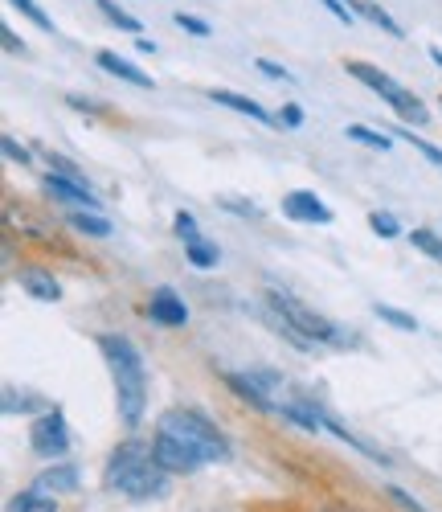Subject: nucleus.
Segmentation results:
<instances>
[{
  "label": "nucleus",
  "mask_w": 442,
  "mask_h": 512,
  "mask_svg": "<svg viewBox=\"0 0 442 512\" xmlns=\"http://www.w3.org/2000/svg\"><path fill=\"white\" fill-rule=\"evenodd\" d=\"M226 386L246 402V406H254L258 414H275V398L267 394V386L246 369V373H226Z\"/></svg>",
  "instance_id": "12"
},
{
  "label": "nucleus",
  "mask_w": 442,
  "mask_h": 512,
  "mask_svg": "<svg viewBox=\"0 0 442 512\" xmlns=\"http://www.w3.org/2000/svg\"><path fill=\"white\" fill-rule=\"evenodd\" d=\"M0 46H5V54H13V58H25L29 54V46H25V41L9 25H0Z\"/></svg>",
  "instance_id": "31"
},
{
  "label": "nucleus",
  "mask_w": 442,
  "mask_h": 512,
  "mask_svg": "<svg viewBox=\"0 0 442 512\" xmlns=\"http://www.w3.org/2000/svg\"><path fill=\"white\" fill-rule=\"evenodd\" d=\"M0 152H5V160H9V164H29V148H25V144H17L13 136L0 140Z\"/></svg>",
  "instance_id": "33"
},
{
  "label": "nucleus",
  "mask_w": 442,
  "mask_h": 512,
  "mask_svg": "<svg viewBox=\"0 0 442 512\" xmlns=\"http://www.w3.org/2000/svg\"><path fill=\"white\" fill-rule=\"evenodd\" d=\"M156 431L181 439V443L193 447L205 463H226V459L234 455V451H230V439L217 431V422L205 418V414L193 410V406H172V410H164L160 422H156Z\"/></svg>",
  "instance_id": "3"
},
{
  "label": "nucleus",
  "mask_w": 442,
  "mask_h": 512,
  "mask_svg": "<svg viewBox=\"0 0 442 512\" xmlns=\"http://www.w3.org/2000/svg\"><path fill=\"white\" fill-rule=\"evenodd\" d=\"M344 70H348V78H357L361 87H369V91H373L397 119H402V123H410V127H426V123H430L426 103H422L414 91H406L397 78H389L381 66L361 62V58H344Z\"/></svg>",
  "instance_id": "5"
},
{
  "label": "nucleus",
  "mask_w": 442,
  "mask_h": 512,
  "mask_svg": "<svg viewBox=\"0 0 442 512\" xmlns=\"http://www.w3.org/2000/svg\"><path fill=\"white\" fill-rule=\"evenodd\" d=\"M136 50H140V54H156V41H148V37H136Z\"/></svg>",
  "instance_id": "38"
},
{
  "label": "nucleus",
  "mask_w": 442,
  "mask_h": 512,
  "mask_svg": "<svg viewBox=\"0 0 442 512\" xmlns=\"http://www.w3.org/2000/svg\"><path fill=\"white\" fill-rule=\"evenodd\" d=\"M70 447H74V435H70V422L58 406H50L46 414H37L29 422V451L37 459H62Z\"/></svg>",
  "instance_id": "6"
},
{
  "label": "nucleus",
  "mask_w": 442,
  "mask_h": 512,
  "mask_svg": "<svg viewBox=\"0 0 442 512\" xmlns=\"http://www.w3.org/2000/svg\"><path fill=\"white\" fill-rule=\"evenodd\" d=\"M152 451H156L160 467H164V472H172V476H193V472H201V467H205V459L193 447H185L181 439H172L164 431L152 435Z\"/></svg>",
  "instance_id": "7"
},
{
  "label": "nucleus",
  "mask_w": 442,
  "mask_h": 512,
  "mask_svg": "<svg viewBox=\"0 0 442 512\" xmlns=\"http://www.w3.org/2000/svg\"><path fill=\"white\" fill-rule=\"evenodd\" d=\"M221 209L242 213V218H258V205H242V201H230V197H221Z\"/></svg>",
  "instance_id": "37"
},
{
  "label": "nucleus",
  "mask_w": 442,
  "mask_h": 512,
  "mask_svg": "<svg viewBox=\"0 0 442 512\" xmlns=\"http://www.w3.org/2000/svg\"><path fill=\"white\" fill-rule=\"evenodd\" d=\"M9 5H13V9L21 13V17H29V21L37 25V29H46V33H54V17H50L46 9H41V5H37V0H9Z\"/></svg>",
  "instance_id": "25"
},
{
  "label": "nucleus",
  "mask_w": 442,
  "mask_h": 512,
  "mask_svg": "<svg viewBox=\"0 0 442 512\" xmlns=\"http://www.w3.org/2000/svg\"><path fill=\"white\" fill-rule=\"evenodd\" d=\"M324 9H328L340 25H357V13H352V5H344V0H324Z\"/></svg>",
  "instance_id": "34"
},
{
  "label": "nucleus",
  "mask_w": 442,
  "mask_h": 512,
  "mask_svg": "<svg viewBox=\"0 0 442 512\" xmlns=\"http://www.w3.org/2000/svg\"><path fill=\"white\" fill-rule=\"evenodd\" d=\"M389 132H397V140H406V144H410L414 152H422V156H426V160H430V164L438 168V173H442V148H434L430 140L414 136V132H410V127H389Z\"/></svg>",
  "instance_id": "23"
},
{
  "label": "nucleus",
  "mask_w": 442,
  "mask_h": 512,
  "mask_svg": "<svg viewBox=\"0 0 442 512\" xmlns=\"http://www.w3.org/2000/svg\"><path fill=\"white\" fill-rule=\"evenodd\" d=\"M148 320L160 328H185L189 324V304L172 287H152L148 295Z\"/></svg>",
  "instance_id": "9"
},
{
  "label": "nucleus",
  "mask_w": 442,
  "mask_h": 512,
  "mask_svg": "<svg viewBox=\"0 0 442 512\" xmlns=\"http://www.w3.org/2000/svg\"><path fill=\"white\" fill-rule=\"evenodd\" d=\"M185 259L197 267V271H213L217 263H221V250H217V242H209V238H201V242H193V246H185Z\"/></svg>",
  "instance_id": "20"
},
{
  "label": "nucleus",
  "mask_w": 442,
  "mask_h": 512,
  "mask_svg": "<svg viewBox=\"0 0 442 512\" xmlns=\"http://www.w3.org/2000/svg\"><path fill=\"white\" fill-rule=\"evenodd\" d=\"M41 189H46V197L58 201V205H70V209H99V197L91 193V185H82V181H70V177L50 173L46 181H41Z\"/></svg>",
  "instance_id": "10"
},
{
  "label": "nucleus",
  "mask_w": 442,
  "mask_h": 512,
  "mask_svg": "<svg viewBox=\"0 0 442 512\" xmlns=\"http://www.w3.org/2000/svg\"><path fill=\"white\" fill-rule=\"evenodd\" d=\"M0 406H5V414H33V418L50 410L46 398H33V394H25L17 386H5V398H0Z\"/></svg>",
  "instance_id": "18"
},
{
  "label": "nucleus",
  "mask_w": 442,
  "mask_h": 512,
  "mask_svg": "<svg viewBox=\"0 0 442 512\" xmlns=\"http://www.w3.org/2000/svg\"><path fill=\"white\" fill-rule=\"evenodd\" d=\"M254 70H258V74H267V78H275V82H295L291 70L279 66V62H271V58H254Z\"/></svg>",
  "instance_id": "30"
},
{
  "label": "nucleus",
  "mask_w": 442,
  "mask_h": 512,
  "mask_svg": "<svg viewBox=\"0 0 442 512\" xmlns=\"http://www.w3.org/2000/svg\"><path fill=\"white\" fill-rule=\"evenodd\" d=\"M168 480L172 472H164L156 451L140 439H127L111 451L107 467H103V488L115 492V496H127V500H152V496H164L168 492Z\"/></svg>",
  "instance_id": "2"
},
{
  "label": "nucleus",
  "mask_w": 442,
  "mask_h": 512,
  "mask_svg": "<svg viewBox=\"0 0 442 512\" xmlns=\"http://www.w3.org/2000/svg\"><path fill=\"white\" fill-rule=\"evenodd\" d=\"M369 230H373L377 238H402V222H397L393 213H381V209L369 213Z\"/></svg>",
  "instance_id": "27"
},
{
  "label": "nucleus",
  "mask_w": 442,
  "mask_h": 512,
  "mask_svg": "<svg viewBox=\"0 0 442 512\" xmlns=\"http://www.w3.org/2000/svg\"><path fill=\"white\" fill-rule=\"evenodd\" d=\"M385 492H389V496H393V500H397V504H402V508H406V512H426V508H422V504H418V500H410V496H406V492H402V488H393V484H389V488H385Z\"/></svg>",
  "instance_id": "36"
},
{
  "label": "nucleus",
  "mask_w": 442,
  "mask_h": 512,
  "mask_svg": "<svg viewBox=\"0 0 442 512\" xmlns=\"http://www.w3.org/2000/svg\"><path fill=\"white\" fill-rule=\"evenodd\" d=\"M410 242H414V250H422V254H430V259H438L442 263V238L434 234V230H410Z\"/></svg>",
  "instance_id": "28"
},
{
  "label": "nucleus",
  "mask_w": 442,
  "mask_h": 512,
  "mask_svg": "<svg viewBox=\"0 0 442 512\" xmlns=\"http://www.w3.org/2000/svg\"><path fill=\"white\" fill-rule=\"evenodd\" d=\"M17 283H21V291L25 295H33V300H41V304H58L62 300V283L46 271V267H21V275H17Z\"/></svg>",
  "instance_id": "13"
},
{
  "label": "nucleus",
  "mask_w": 442,
  "mask_h": 512,
  "mask_svg": "<svg viewBox=\"0 0 442 512\" xmlns=\"http://www.w3.org/2000/svg\"><path fill=\"white\" fill-rule=\"evenodd\" d=\"M303 107L299 103H283V111H279V127H287V132H299V127H303Z\"/></svg>",
  "instance_id": "32"
},
{
  "label": "nucleus",
  "mask_w": 442,
  "mask_h": 512,
  "mask_svg": "<svg viewBox=\"0 0 442 512\" xmlns=\"http://www.w3.org/2000/svg\"><path fill=\"white\" fill-rule=\"evenodd\" d=\"M13 512H58V500L46 496V492H37V488H29V492H21L13 500Z\"/></svg>",
  "instance_id": "24"
},
{
  "label": "nucleus",
  "mask_w": 442,
  "mask_h": 512,
  "mask_svg": "<svg viewBox=\"0 0 442 512\" xmlns=\"http://www.w3.org/2000/svg\"><path fill=\"white\" fill-rule=\"evenodd\" d=\"M209 99H213L217 107H230V111H238V115L254 119V123H279V115H271L267 107H262L258 99H250V95H238V91H226V87H213V91H209Z\"/></svg>",
  "instance_id": "14"
},
{
  "label": "nucleus",
  "mask_w": 442,
  "mask_h": 512,
  "mask_svg": "<svg viewBox=\"0 0 442 512\" xmlns=\"http://www.w3.org/2000/svg\"><path fill=\"white\" fill-rule=\"evenodd\" d=\"M66 103H70L74 111H82V115H107V111H103L95 99H82V95H66Z\"/></svg>",
  "instance_id": "35"
},
{
  "label": "nucleus",
  "mask_w": 442,
  "mask_h": 512,
  "mask_svg": "<svg viewBox=\"0 0 442 512\" xmlns=\"http://www.w3.org/2000/svg\"><path fill=\"white\" fill-rule=\"evenodd\" d=\"M99 353H103L107 373H111L119 418H123L127 431H136V426L144 422V410H148V365H144V353L136 349V340L123 336V332H103L99 336Z\"/></svg>",
  "instance_id": "1"
},
{
  "label": "nucleus",
  "mask_w": 442,
  "mask_h": 512,
  "mask_svg": "<svg viewBox=\"0 0 442 512\" xmlns=\"http://www.w3.org/2000/svg\"><path fill=\"white\" fill-rule=\"evenodd\" d=\"M344 136H348L352 144H365V148H373V152H389V148H393V136L373 132V127H365V123H348V127H344Z\"/></svg>",
  "instance_id": "19"
},
{
  "label": "nucleus",
  "mask_w": 442,
  "mask_h": 512,
  "mask_svg": "<svg viewBox=\"0 0 442 512\" xmlns=\"http://www.w3.org/2000/svg\"><path fill=\"white\" fill-rule=\"evenodd\" d=\"M66 222H70L74 234H86V238H111V230H115L99 209H70Z\"/></svg>",
  "instance_id": "17"
},
{
  "label": "nucleus",
  "mask_w": 442,
  "mask_h": 512,
  "mask_svg": "<svg viewBox=\"0 0 442 512\" xmlns=\"http://www.w3.org/2000/svg\"><path fill=\"white\" fill-rule=\"evenodd\" d=\"M426 54H430V62H434V66H438V70H442V46H430V50H426Z\"/></svg>",
  "instance_id": "39"
},
{
  "label": "nucleus",
  "mask_w": 442,
  "mask_h": 512,
  "mask_svg": "<svg viewBox=\"0 0 442 512\" xmlns=\"http://www.w3.org/2000/svg\"><path fill=\"white\" fill-rule=\"evenodd\" d=\"M78 484H82V472H78V463H54V467H46L37 480H33V488L37 492H78Z\"/></svg>",
  "instance_id": "15"
},
{
  "label": "nucleus",
  "mask_w": 442,
  "mask_h": 512,
  "mask_svg": "<svg viewBox=\"0 0 442 512\" xmlns=\"http://www.w3.org/2000/svg\"><path fill=\"white\" fill-rule=\"evenodd\" d=\"M279 209H283V218L303 222V226H328V222H332V209H328V205L320 201V193H312V189H291V193H283Z\"/></svg>",
  "instance_id": "8"
},
{
  "label": "nucleus",
  "mask_w": 442,
  "mask_h": 512,
  "mask_svg": "<svg viewBox=\"0 0 442 512\" xmlns=\"http://www.w3.org/2000/svg\"><path fill=\"white\" fill-rule=\"evenodd\" d=\"M95 5H99V13H103V17H107V21L115 25V29H123V33H136V37L144 33L140 17H131L127 9H119V5H115V0H95Z\"/></svg>",
  "instance_id": "21"
},
{
  "label": "nucleus",
  "mask_w": 442,
  "mask_h": 512,
  "mask_svg": "<svg viewBox=\"0 0 442 512\" xmlns=\"http://www.w3.org/2000/svg\"><path fill=\"white\" fill-rule=\"evenodd\" d=\"M95 62H99L111 78H119V82H131V87H140V91H156V78H152L148 70H140L131 58L115 54V50H99V54H95Z\"/></svg>",
  "instance_id": "11"
},
{
  "label": "nucleus",
  "mask_w": 442,
  "mask_h": 512,
  "mask_svg": "<svg viewBox=\"0 0 442 512\" xmlns=\"http://www.w3.org/2000/svg\"><path fill=\"white\" fill-rule=\"evenodd\" d=\"M172 234L181 238L185 246H193V242H201V238H205V234H201V226H197V218H193V213H185V209L172 218Z\"/></svg>",
  "instance_id": "26"
},
{
  "label": "nucleus",
  "mask_w": 442,
  "mask_h": 512,
  "mask_svg": "<svg viewBox=\"0 0 442 512\" xmlns=\"http://www.w3.org/2000/svg\"><path fill=\"white\" fill-rule=\"evenodd\" d=\"M172 21L181 25L185 33H193V37H213L209 21H205V17H197V13H185V9H176V13H172Z\"/></svg>",
  "instance_id": "29"
},
{
  "label": "nucleus",
  "mask_w": 442,
  "mask_h": 512,
  "mask_svg": "<svg viewBox=\"0 0 442 512\" xmlns=\"http://www.w3.org/2000/svg\"><path fill=\"white\" fill-rule=\"evenodd\" d=\"M348 5H352V13H357L361 21H369V25H377L381 33H389V37H397V41H402L406 37V29L402 25H397L381 5H377V0H348Z\"/></svg>",
  "instance_id": "16"
},
{
  "label": "nucleus",
  "mask_w": 442,
  "mask_h": 512,
  "mask_svg": "<svg viewBox=\"0 0 442 512\" xmlns=\"http://www.w3.org/2000/svg\"><path fill=\"white\" fill-rule=\"evenodd\" d=\"M373 316H377L381 324L397 328V332H418V320H414L410 312H402V308H393V304H373Z\"/></svg>",
  "instance_id": "22"
},
{
  "label": "nucleus",
  "mask_w": 442,
  "mask_h": 512,
  "mask_svg": "<svg viewBox=\"0 0 442 512\" xmlns=\"http://www.w3.org/2000/svg\"><path fill=\"white\" fill-rule=\"evenodd\" d=\"M262 304H267L271 312H279L299 336H307L312 345H332V349H348V345H357V336L352 332H344L340 324H332L328 316H320L316 308H307L303 300H295V295H287V291H275V287H267L262 291Z\"/></svg>",
  "instance_id": "4"
}]
</instances>
